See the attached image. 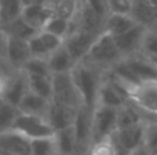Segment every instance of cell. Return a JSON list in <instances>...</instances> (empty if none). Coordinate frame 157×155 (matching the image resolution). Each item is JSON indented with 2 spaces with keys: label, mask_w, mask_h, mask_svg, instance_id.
<instances>
[{
  "label": "cell",
  "mask_w": 157,
  "mask_h": 155,
  "mask_svg": "<svg viewBox=\"0 0 157 155\" xmlns=\"http://www.w3.org/2000/svg\"><path fill=\"white\" fill-rule=\"evenodd\" d=\"M145 34H146V27L142 26V25H135L127 33L114 37V41H116V45L119 48L120 54L121 55L134 54L136 49H139L142 47V41H144Z\"/></svg>",
  "instance_id": "14"
},
{
  "label": "cell",
  "mask_w": 157,
  "mask_h": 155,
  "mask_svg": "<svg viewBox=\"0 0 157 155\" xmlns=\"http://www.w3.org/2000/svg\"><path fill=\"white\" fill-rule=\"evenodd\" d=\"M28 44H29L30 54L33 58L48 59L50 55L63 44V40L46 30H40L28 41Z\"/></svg>",
  "instance_id": "9"
},
{
  "label": "cell",
  "mask_w": 157,
  "mask_h": 155,
  "mask_svg": "<svg viewBox=\"0 0 157 155\" xmlns=\"http://www.w3.org/2000/svg\"><path fill=\"white\" fill-rule=\"evenodd\" d=\"M21 71L25 73L28 77H35V76H52L51 70L48 67V62L47 59H41V58H30L26 63L21 67Z\"/></svg>",
  "instance_id": "30"
},
{
  "label": "cell",
  "mask_w": 157,
  "mask_h": 155,
  "mask_svg": "<svg viewBox=\"0 0 157 155\" xmlns=\"http://www.w3.org/2000/svg\"><path fill=\"white\" fill-rule=\"evenodd\" d=\"M22 0H0V27L15 21L22 15Z\"/></svg>",
  "instance_id": "26"
},
{
  "label": "cell",
  "mask_w": 157,
  "mask_h": 155,
  "mask_svg": "<svg viewBox=\"0 0 157 155\" xmlns=\"http://www.w3.org/2000/svg\"><path fill=\"white\" fill-rule=\"evenodd\" d=\"M101 33H90V32H83V30H77L73 32L63 40V45L71 54L72 59L75 63H80L86 59L88 55L91 47L94 45L97 37Z\"/></svg>",
  "instance_id": "6"
},
{
  "label": "cell",
  "mask_w": 157,
  "mask_h": 155,
  "mask_svg": "<svg viewBox=\"0 0 157 155\" xmlns=\"http://www.w3.org/2000/svg\"><path fill=\"white\" fill-rule=\"evenodd\" d=\"M127 65L132 70V73L136 76V78L144 82H157V67L150 60L136 59V58H130L125 59Z\"/></svg>",
  "instance_id": "23"
},
{
  "label": "cell",
  "mask_w": 157,
  "mask_h": 155,
  "mask_svg": "<svg viewBox=\"0 0 157 155\" xmlns=\"http://www.w3.org/2000/svg\"><path fill=\"white\" fill-rule=\"evenodd\" d=\"M84 60L98 69L103 67V66L112 67L117 62H120L121 60V54L117 48L113 36H110L106 32L101 33Z\"/></svg>",
  "instance_id": "2"
},
{
  "label": "cell",
  "mask_w": 157,
  "mask_h": 155,
  "mask_svg": "<svg viewBox=\"0 0 157 155\" xmlns=\"http://www.w3.org/2000/svg\"><path fill=\"white\" fill-rule=\"evenodd\" d=\"M0 155H11V154H7V153H3V151H0Z\"/></svg>",
  "instance_id": "42"
},
{
  "label": "cell",
  "mask_w": 157,
  "mask_h": 155,
  "mask_svg": "<svg viewBox=\"0 0 157 155\" xmlns=\"http://www.w3.org/2000/svg\"><path fill=\"white\" fill-rule=\"evenodd\" d=\"M32 140L15 131L0 133V151L11 155H30Z\"/></svg>",
  "instance_id": "13"
},
{
  "label": "cell",
  "mask_w": 157,
  "mask_h": 155,
  "mask_svg": "<svg viewBox=\"0 0 157 155\" xmlns=\"http://www.w3.org/2000/svg\"><path fill=\"white\" fill-rule=\"evenodd\" d=\"M13 131L24 135L29 140L46 139V137H52L55 135L54 129L47 121V118L24 114V113L18 114L13 125Z\"/></svg>",
  "instance_id": "3"
},
{
  "label": "cell",
  "mask_w": 157,
  "mask_h": 155,
  "mask_svg": "<svg viewBox=\"0 0 157 155\" xmlns=\"http://www.w3.org/2000/svg\"><path fill=\"white\" fill-rule=\"evenodd\" d=\"M32 58L28 41L19 38L8 37L7 51H6V63L11 70H21V67Z\"/></svg>",
  "instance_id": "12"
},
{
  "label": "cell",
  "mask_w": 157,
  "mask_h": 155,
  "mask_svg": "<svg viewBox=\"0 0 157 155\" xmlns=\"http://www.w3.org/2000/svg\"><path fill=\"white\" fill-rule=\"evenodd\" d=\"M71 76L75 82V87L78 91L83 106L94 111V109L97 107L99 88L103 81L101 69L83 60L75 66L73 70L71 71Z\"/></svg>",
  "instance_id": "1"
},
{
  "label": "cell",
  "mask_w": 157,
  "mask_h": 155,
  "mask_svg": "<svg viewBox=\"0 0 157 155\" xmlns=\"http://www.w3.org/2000/svg\"><path fill=\"white\" fill-rule=\"evenodd\" d=\"M131 18L138 25L147 27L157 25V8L150 0H132Z\"/></svg>",
  "instance_id": "19"
},
{
  "label": "cell",
  "mask_w": 157,
  "mask_h": 155,
  "mask_svg": "<svg viewBox=\"0 0 157 155\" xmlns=\"http://www.w3.org/2000/svg\"><path fill=\"white\" fill-rule=\"evenodd\" d=\"M28 91H29L28 76L22 73L21 70H13L7 76L0 98L4 99L8 103L14 104L15 107H18V104L21 103L22 98L28 93Z\"/></svg>",
  "instance_id": "7"
},
{
  "label": "cell",
  "mask_w": 157,
  "mask_h": 155,
  "mask_svg": "<svg viewBox=\"0 0 157 155\" xmlns=\"http://www.w3.org/2000/svg\"><path fill=\"white\" fill-rule=\"evenodd\" d=\"M47 62H48V67H50V70H51L52 76H55V74L71 73V71L73 70V67L76 66L75 60L72 59L71 54L68 52V49L65 48L63 44L57 49V51L52 52V54L50 55Z\"/></svg>",
  "instance_id": "20"
},
{
  "label": "cell",
  "mask_w": 157,
  "mask_h": 155,
  "mask_svg": "<svg viewBox=\"0 0 157 155\" xmlns=\"http://www.w3.org/2000/svg\"><path fill=\"white\" fill-rule=\"evenodd\" d=\"M135 25H138L131 15H117V14H109L103 25V32L109 33L113 37L121 36L131 30Z\"/></svg>",
  "instance_id": "22"
},
{
  "label": "cell",
  "mask_w": 157,
  "mask_h": 155,
  "mask_svg": "<svg viewBox=\"0 0 157 155\" xmlns=\"http://www.w3.org/2000/svg\"><path fill=\"white\" fill-rule=\"evenodd\" d=\"M75 135L77 139V144L80 153L88 151L91 147V136H92V110L81 106L78 107L76 120L73 124Z\"/></svg>",
  "instance_id": "10"
},
{
  "label": "cell",
  "mask_w": 157,
  "mask_h": 155,
  "mask_svg": "<svg viewBox=\"0 0 157 155\" xmlns=\"http://www.w3.org/2000/svg\"><path fill=\"white\" fill-rule=\"evenodd\" d=\"M29 91L41 98L51 100L52 99V76H35L28 77Z\"/></svg>",
  "instance_id": "27"
},
{
  "label": "cell",
  "mask_w": 157,
  "mask_h": 155,
  "mask_svg": "<svg viewBox=\"0 0 157 155\" xmlns=\"http://www.w3.org/2000/svg\"><path fill=\"white\" fill-rule=\"evenodd\" d=\"M77 2H80V3H83V2H84V0H77Z\"/></svg>",
  "instance_id": "43"
},
{
  "label": "cell",
  "mask_w": 157,
  "mask_h": 155,
  "mask_svg": "<svg viewBox=\"0 0 157 155\" xmlns=\"http://www.w3.org/2000/svg\"><path fill=\"white\" fill-rule=\"evenodd\" d=\"M7 41H8V36L6 34V32L0 27V62H2V60H6Z\"/></svg>",
  "instance_id": "37"
},
{
  "label": "cell",
  "mask_w": 157,
  "mask_h": 155,
  "mask_svg": "<svg viewBox=\"0 0 157 155\" xmlns=\"http://www.w3.org/2000/svg\"><path fill=\"white\" fill-rule=\"evenodd\" d=\"M77 110L78 109H75V107L51 102L48 109V114H47V121L52 126L54 132L71 128V126H73L75 120H76Z\"/></svg>",
  "instance_id": "11"
},
{
  "label": "cell",
  "mask_w": 157,
  "mask_h": 155,
  "mask_svg": "<svg viewBox=\"0 0 157 155\" xmlns=\"http://www.w3.org/2000/svg\"><path fill=\"white\" fill-rule=\"evenodd\" d=\"M150 62H152L153 63V65H155L156 66V67H157V56H153V58H150Z\"/></svg>",
  "instance_id": "40"
},
{
  "label": "cell",
  "mask_w": 157,
  "mask_h": 155,
  "mask_svg": "<svg viewBox=\"0 0 157 155\" xmlns=\"http://www.w3.org/2000/svg\"><path fill=\"white\" fill-rule=\"evenodd\" d=\"M150 3H152L153 5H155V7L157 8V0H150Z\"/></svg>",
  "instance_id": "41"
},
{
  "label": "cell",
  "mask_w": 157,
  "mask_h": 155,
  "mask_svg": "<svg viewBox=\"0 0 157 155\" xmlns=\"http://www.w3.org/2000/svg\"><path fill=\"white\" fill-rule=\"evenodd\" d=\"M54 137L59 155H81L73 126L55 132Z\"/></svg>",
  "instance_id": "21"
},
{
  "label": "cell",
  "mask_w": 157,
  "mask_h": 155,
  "mask_svg": "<svg viewBox=\"0 0 157 155\" xmlns=\"http://www.w3.org/2000/svg\"><path fill=\"white\" fill-rule=\"evenodd\" d=\"M139 122H142V120H141V115H139L138 110L135 107L125 103L121 109H119V111H117V129L116 131L136 125Z\"/></svg>",
  "instance_id": "29"
},
{
  "label": "cell",
  "mask_w": 157,
  "mask_h": 155,
  "mask_svg": "<svg viewBox=\"0 0 157 155\" xmlns=\"http://www.w3.org/2000/svg\"><path fill=\"white\" fill-rule=\"evenodd\" d=\"M22 18L37 32L44 29L46 23L51 19L52 10L48 4H32L25 5L22 10Z\"/></svg>",
  "instance_id": "16"
},
{
  "label": "cell",
  "mask_w": 157,
  "mask_h": 155,
  "mask_svg": "<svg viewBox=\"0 0 157 155\" xmlns=\"http://www.w3.org/2000/svg\"><path fill=\"white\" fill-rule=\"evenodd\" d=\"M125 103H127V98L110 81L103 78L102 85L99 88V93H98L97 106H103V107H109V109L119 110Z\"/></svg>",
  "instance_id": "17"
},
{
  "label": "cell",
  "mask_w": 157,
  "mask_h": 155,
  "mask_svg": "<svg viewBox=\"0 0 157 155\" xmlns=\"http://www.w3.org/2000/svg\"><path fill=\"white\" fill-rule=\"evenodd\" d=\"M131 98L139 109L157 115V82H144L132 92Z\"/></svg>",
  "instance_id": "15"
},
{
  "label": "cell",
  "mask_w": 157,
  "mask_h": 155,
  "mask_svg": "<svg viewBox=\"0 0 157 155\" xmlns=\"http://www.w3.org/2000/svg\"><path fill=\"white\" fill-rule=\"evenodd\" d=\"M18 114V107H15L14 104L8 103L4 99L0 98V133L13 129V125L15 122Z\"/></svg>",
  "instance_id": "28"
},
{
  "label": "cell",
  "mask_w": 157,
  "mask_h": 155,
  "mask_svg": "<svg viewBox=\"0 0 157 155\" xmlns=\"http://www.w3.org/2000/svg\"><path fill=\"white\" fill-rule=\"evenodd\" d=\"M109 14L117 15H131L132 0H106Z\"/></svg>",
  "instance_id": "33"
},
{
  "label": "cell",
  "mask_w": 157,
  "mask_h": 155,
  "mask_svg": "<svg viewBox=\"0 0 157 155\" xmlns=\"http://www.w3.org/2000/svg\"><path fill=\"white\" fill-rule=\"evenodd\" d=\"M130 155H152L147 151V148L145 147V146H142V147L136 148V150H134L132 153H130Z\"/></svg>",
  "instance_id": "39"
},
{
  "label": "cell",
  "mask_w": 157,
  "mask_h": 155,
  "mask_svg": "<svg viewBox=\"0 0 157 155\" xmlns=\"http://www.w3.org/2000/svg\"><path fill=\"white\" fill-rule=\"evenodd\" d=\"M152 155H157V151H156V153H155V154H152Z\"/></svg>",
  "instance_id": "44"
},
{
  "label": "cell",
  "mask_w": 157,
  "mask_h": 155,
  "mask_svg": "<svg viewBox=\"0 0 157 155\" xmlns=\"http://www.w3.org/2000/svg\"><path fill=\"white\" fill-rule=\"evenodd\" d=\"M48 5L51 7L54 16L71 22L76 16L78 8H80V2L77 0H50Z\"/></svg>",
  "instance_id": "25"
},
{
  "label": "cell",
  "mask_w": 157,
  "mask_h": 155,
  "mask_svg": "<svg viewBox=\"0 0 157 155\" xmlns=\"http://www.w3.org/2000/svg\"><path fill=\"white\" fill-rule=\"evenodd\" d=\"M43 30H46V32H48V33H51V34L65 40V38L68 37L69 32H71V22L66 21V19L58 18V16L52 15L51 19L46 23Z\"/></svg>",
  "instance_id": "32"
},
{
  "label": "cell",
  "mask_w": 157,
  "mask_h": 155,
  "mask_svg": "<svg viewBox=\"0 0 157 155\" xmlns=\"http://www.w3.org/2000/svg\"><path fill=\"white\" fill-rule=\"evenodd\" d=\"M50 104H51V100H47V99L28 91V93L22 98L21 103L18 104V110L19 113H24V114L47 118Z\"/></svg>",
  "instance_id": "18"
},
{
  "label": "cell",
  "mask_w": 157,
  "mask_h": 155,
  "mask_svg": "<svg viewBox=\"0 0 157 155\" xmlns=\"http://www.w3.org/2000/svg\"><path fill=\"white\" fill-rule=\"evenodd\" d=\"M25 5H32V4H48L50 0H22Z\"/></svg>",
  "instance_id": "38"
},
{
  "label": "cell",
  "mask_w": 157,
  "mask_h": 155,
  "mask_svg": "<svg viewBox=\"0 0 157 155\" xmlns=\"http://www.w3.org/2000/svg\"><path fill=\"white\" fill-rule=\"evenodd\" d=\"M145 129L146 125L139 122L136 125L116 131L112 139L120 150H124L125 153L130 154L145 144Z\"/></svg>",
  "instance_id": "8"
},
{
  "label": "cell",
  "mask_w": 157,
  "mask_h": 155,
  "mask_svg": "<svg viewBox=\"0 0 157 155\" xmlns=\"http://www.w3.org/2000/svg\"><path fill=\"white\" fill-rule=\"evenodd\" d=\"M141 48L145 51V54L149 55V58L157 56V30L156 32H146Z\"/></svg>",
  "instance_id": "35"
},
{
  "label": "cell",
  "mask_w": 157,
  "mask_h": 155,
  "mask_svg": "<svg viewBox=\"0 0 157 155\" xmlns=\"http://www.w3.org/2000/svg\"><path fill=\"white\" fill-rule=\"evenodd\" d=\"M2 29L4 30L8 37L19 38V40H24V41H29L37 33V30L33 29L28 22H25L22 16L17 18L15 21L10 22V23L4 25Z\"/></svg>",
  "instance_id": "24"
},
{
  "label": "cell",
  "mask_w": 157,
  "mask_h": 155,
  "mask_svg": "<svg viewBox=\"0 0 157 155\" xmlns=\"http://www.w3.org/2000/svg\"><path fill=\"white\" fill-rule=\"evenodd\" d=\"M30 155H59L55 143V137H46V139L32 140Z\"/></svg>",
  "instance_id": "31"
},
{
  "label": "cell",
  "mask_w": 157,
  "mask_h": 155,
  "mask_svg": "<svg viewBox=\"0 0 157 155\" xmlns=\"http://www.w3.org/2000/svg\"><path fill=\"white\" fill-rule=\"evenodd\" d=\"M83 3H86L91 10H94L101 18H103L106 21L109 15V10H108V3L106 0H84Z\"/></svg>",
  "instance_id": "36"
},
{
  "label": "cell",
  "mask_w": 157,
  "mask_h": 155,
  "mask_svg": "<svg viewBox=\"0 0 157 155\" xmlns=\"http://www.w3.org/2000/svg\"><path fill=\"white\" fill-rule=\"evenodd\" d=\"M144 146L147 148V151H149L150 154H155L157 151V121L146 125Z\"/></svg>",
  "instance_id": "34"
},
{
  "label": "cell",
  "mask_w": 157,
  "mask_h": 155,
  "mask_svg": "<svg viewBox=\"0 0 157 155\" xmlns=\"http://www.w3.org/2000/svg\"><path fill=\"white\" fill-rule=\"evenodd\" d=\"M51 102L61 103L65 106H71L75 109L83 106L81 98L78 95L77 88L72 80L71 73L55 74L52 76V99Z\"/></svg>",
  "instance_id": "5"
},
{
  "label": "cell",
  "mask_w": 157,
  "mask_h": 155,
  "mask_svg": "<svg viewBox=\"0 0 157 155\" xmlns=\"http://www.w3.org/2000/svg\"><path fill=\"white\" fill-rule=\"evenodd\" d=\"M117 111L116 109L97 106L92 111V136L91 146L98 142L109 139L117 129Z\"/></svg>",
  "instance_id": "4"
}]
</instances>
